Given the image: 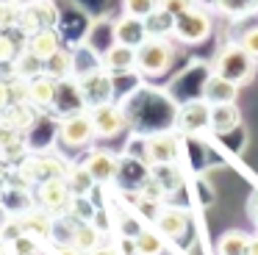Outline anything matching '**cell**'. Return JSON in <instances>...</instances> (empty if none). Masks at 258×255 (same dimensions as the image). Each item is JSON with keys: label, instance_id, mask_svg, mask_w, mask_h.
Returning a JSON list of instances; mask_svg holds the SVG:
<instances>
[{"label": "cell", "instance_id": "cell-40", "mask_svg": "<svg viewBox=\"0 0 258 255\" xmlns=\"http://www.w3.org/2000/svg\"><path fill=\"white\" fill-rule=\"evenodd\" d=\"M247 255H258V236L250 238V247H247Z\"/></svg>", "mask_w": 258, "mask_h": 255}, {"label": "cell", "instance_id": "cell-43", "mask_svg": "<svg viewBox=\"0 0 258 255\" xmlns=\"http://www.w3.org/2000/svg\"><path fill=\"white\" fill-rule=\"evenodd\" d=\"M3 188H6V177L0 175V194H3Z\"/></svg>", "mask_w": 258, "mask_h": 255}, {"label": "cell", "instance_id": "cell-4", "mask_svg": "<svg viewBox=\"0 0 258 255\" xmlns=\"http://www.w3.org/2000/svg\"><path fill=\"white\" fill-rule=\"evenodd\" d=\"M175 131L180 136H200V133L211 131V103L197 97L178 105V111H175Z\"/></svg>", "mask_w": 258, "mask_h": 255}, {"label": "cell", "instance_id": "cell-17", "mask_svg": "<svg viewBox=\"0 0 258 255\" xmlns=\"http://www.w3.org/2000/svg\"><path fill=\"white\" fill-rule=\"evenodd\" d=\"M156 227L164 238H180L186 233V227H189V211L178 208V205H167V208L158 211Z\"/></svg>", "mask_w": 258, "mask_h": 255}, {"label": "cell", "instance_id": "cell-31", "mask_svg": "<svg viewBox=\"0 0 258 255\" xmlns=\"http://www.w3.org/2000/svg\"><path fill=\"white\" fill-rule=\"evenodd\" d=\"M153 175L158 177V180L164 183V188H167L169 194L172 192H178L180 186H183V175H180V169L175 164H161V166H156V172Z\"/></svg>", "mask_w": 258, "mask_h": 255}, {"label": "cell", "instance_id": "cell-8", "mask_svg": "<svg viewBox=\"0 0 258 255\" xmlns=\"http://www.w3.org/2000/svg\"><path fill=\"white\" fill-rule=\"evenodd\" d=\"M178 136L169 131H158L142 142V155L150 166H161V164H175L178 161Z\"/></svg>", "mask_w": 258, "mask_h": 255}, {"label": "cell", "instance_id": "cell-27", "mask_svg": "<svg viewBox=\"0 0 258 255\" xmlns=\"http://www.w3.org/2000/svg\"><path fill=\"white\" fill-rule=\"evenodd\" d=\"M250 238L244 230H225L217 241V255H247Z\"/></svg>", "mask_w": 258, "mask_h": 255}, {"label": "cell", "instance_id": "cell-6", "mask_svg": "<svg viewBox=\"0 0 258 255\" xmlns=\"http://www.w3.org/2000/svg\"><path fill=\"white\" fill-rule=\"evenodd\" d=\"M92 139H97L95 133V122H92L89 108L86 111H75V114H67L58 119V142L70 150H78L92 144Z\"/></svg>", "mask_w": 258, "mask_h": 255}, {"label": "cell", "instance_id": "cell-41", "mask_svg": "<svg viewBox=\"0 0 258 255\" xmlns=\"http://www.w3.org/2000/svg\"><path fill=\"white\" fill-rule=\"evenodd\" d=\"M3 252H6V238L0 236V255H3Z\"/></svg>", "mask_w": 258, "mask_h": 255}, {"label": "cell", "instance_id": "cell-21", "mask_svg": "<svg viewBox=\"0 0 258 255\" xmlns=\"http://www.w3.org/2000/svg\"><path fill=\"white\" fill-rule=\"evenodd\" d=\"M241 122V111L236 103H219L211 105V131L214 133H230Z\"/></svg>", "mask_w": 258, "mask_h": 255}, {"label": "cell", "instance_id": "cell-11", "mask_svg": "<svg viewBox=\"0 0 258 255\" xmlns=\"http://www.w3.org/2000/svg\"><path fill=\"white\" fill-rule=\"evenodd\" d=\"M36 203H39V208H45L53 216L67 214L70 203H73V192H70L64 177L47 180V183H39V188H36Z\"/></svg>", "mask_w": 258, "mask_h": 255}, {"label": "cell", "instance_id": "cell-12", "mask_svg": "<svg viewBox=\"0 0 258 255\" xmlns=\"http://www.w3.org/2000/svg\"><path fill=\"white\" fill-rule=\"evenodd\" d=\"M86 108H89V105H86L84 92H81L78 75L58 81V86H56V97H53L50 111H56L58 116H67V114H75V111H86Z\"/></svg>", "mask_w": 258, "mask_h": 255}, {"label": "cell", "instance_id": "cell-14", "mask_svg": "<svg viewBox=\"0 0 258 255\" xmlns=\"http://www.w3.org/2000/svg\"><path fill=\"white\" fill-rule=\"evenodd\" d=\"M239 83L228 81L225 75H219V72H211V75L203 81V92L200 97L208 100L211 105H219V103H236V97H239Z\"/></svg>", "mask_w": 258, "mask_h": 255}, {"label": "cell", "instance_id": "cell-32", "mask_svg": "<svg viewBox=\"0 0 258 255\" xmlns=\"http://www.w3.org/2000/svg\"><path fill=\"white\" fill-rule=\"evenodd\" d=\"M147 28H150V36H167V33H172L175 28V17L169 14L167 9H158L156 14L150 17V20H145Z\"/></svg>", "mask_w": 258, "mask_h": 255}, {"label": "cell", "instance_id": "cell-13", "mask_svg": "<svg viewBox=\"0 0 258 255\" xmlns=\"http://www.w3.org/2000/svg\"><path fill=\"white\" fill-rule=\"evenodd\" d=\"M111 36H114V42H119V44H128V47H142V44L150 39V28H147V22L139 20V17L122 14L117 22H114Z\"/></svg>", "mask_w": 258, "mask_h": 255}, {"label": "cell", "instance_id": "cell-16", "mask_svg": "<svg viewBox=\"0 0 258 255\" xmlns=\"http://www.w3.org/2000/svg\"><path fill=\"white\" fill-rule=\"evenodd\" d=\"M103 67L111 75H125V72H136V47L111 42L103 53Z\"/></svg>", "mask_w": 258, "mask_h": 255}, {"label": "cell", "instance_id": "cell-28", "mask_svg": "<svg viewBox=\"0 0 258 255\" xmlns=\"http://www.w3.org/2000/svg\"><path fill=\"white\" fill-rule=\"evenodd\" d=\"M214 9L228 20H244L258 14V0H214Z\"/></svg>", "mask_w": 258, "mask_h": 255}, {"label": "cell", "instance_id": "cell-23", "mask_svg": "<svg viewBox=\"0 0 258 255\" xmlns=\"http://www.w3.org/2000/svg\"><path fill=\"white\" fill-rule=\"evenodd\" d=\"M56 86H58V81H56V78H50V75L34 78V81L28 83V100H31V103H34L39 111L50 108V105H53V97H56Z\"/></svg>", "mask_w": 258, "mask_h": 255}, {"label": "cell", "instance_id": "cell-35", "mask_svg": "<svg viewBox=\"0 0 258 255\" xmlns=\"http://www.w3.org/2000/svg\"><path fill=\"white\" fill-rule=\"evenodd\" d=\"M239 44H241V47H244L250 55H255V58H258V25H250V28H247V31L239 36Z\"/></svg>", "mask_w": 258, "mask_h": 255}, {"label": "cell", "instance_id": "cell-20", "mask_svg": "<svg viewBox=\"0 0 258 255\" xmlns=\"http://www.w3.org/2000/svg\"><path fill=\"white\" fill-rule=\"evenodd\" d=\"M61 47V39H58V31L56 28H45V31H36L31 36H25V50H31L34 55L39 58H50L56 50Z\"/></svg>", "mask_w": 258, "mask_h": 255}, {"label": "cell", "instance_id": "cell-37", "mask_svg": "<svg viewBox=\"0 0 258 255\" xmlns=\"http://www.w3.org/2000/svg\"><path fill=\"white\" fill-rule=\"evenodd\" d=\"M12 105V86H9V81H0V114Z\"/></svg>", "mask_w": 258, "mask_h": 255}, {"label": "cell", "instance_id": "cell-9", "mask_svg": "<svg viewBox=\"0 0 258 255\" xmlns=\"http://www.w3.org/2000/svg\"><path fill=\"white\" fill-rule=\"evenodd\" d=\"M58 22V11L50 0H39V3L28 6V9H20V20H17V31H23V36H31L36 31H45V28H56Z\"/></svg>", "mask_w": 258, "mask_h": 255}, {"label": "cell", "instance_id": "cell-2", "mask_svg": "<svg viewBox=\"0 0 258 255\" xmlns=\"http://www.w3.org/2000/svg\"><path fill=\"white\" fill-rule=\"evenodd\" d=\"M175 64V47L164 36H150L142 47H136V72L145 78H158Z\"/></svg>", "mask_w": 258, "mask_h": 255}, {"label": "cell", "instance_id": "cell-44", "mask_svg": "<svg viewBox=\"0 0 258 255\" xmlns=\"http://www.w3.org/2000/svg\"><path fill=\"white\" fill-rule=\"evenodd\" d=\"M255 222H258V216H255Z\"/></svg>", "mask_w": 258, "mask_h": 255}, {"label": "cell", "instance_id": "cell-19", "mask_svg": "<svg viewBox=\"0 0 258 255\" xmlns=\"http://www.w3.org/2000/svg\"><path fill=\"white\" fill-rule=\"evenodd\" d=\"M100 238L103 233L97 230L92 222H73L70 219V244H73L78 252H92V249L100 247Z\"/></svg>", "mask_w": 258, "mask_h": 255}, {"label": "cell", "instance_id": "cell-1", "mask_svg": "<svg viewBox=\"0 0 258 255\" xmlns=\"http://www.w3.org/2000/svg\"><path fill=\"white\" fill-rule=\"evenodd\" d=\"M255 70H258V58L247 53L239 42L222 44L219 53L214 55V72L225 75L228 81L239 83V86L250 83L252 78H255Z\"/></svg>", "mask_w": 258, "mask_h": 255}, {"label": "cell", "instance_id": "cell-7", "mask_svg": "<svg viewBox=\"0 0 258 255\" xmlns=\"http://www.w3.org/2000/svg\"><path fill=\"white\" fill-rule=\"evenodd\" d=\"M81 92L89 108L103 103H114V78L106 67H95V70H86L84 75H78Z\"/></svg>", "mask_w": 258, "mask_h": 255}, {"label": "cell", "instance_id": "cell-30", "mask_svg": "<svg viewBox=\"0 0 258 255\" xmlns=\"http://www.w3.org/2000/svg\"><path fill=\"white\" fill-rule=\"evenodd\" d=\"M158 9H161V0H122V14L139 17V20H150Z\"/></svg>", "mask_w": 258, "mask_h": 255}, {"label": "cell", "instance_id": "cell-22", "mask_svg": "<svg viewBox=\"0 0 258 255\" xmlns=\"http://www.w3.org/2000/svg\"><path fill=\"white\" fill-rule=\"evenodd\" d=\"M36 105L31 100H23V103H12L3 114H0V122H6L12 128H20V131H28L31 125L36 122Z\"/></svg>", "mask_w": 258, "mask_h": 255}, {"label": "cell", "instance_id": "cell-36", "mask_svg": "<svg viewBox=\"0 0 258 255\" xmlns=\"http://www.w3.org/2000/svg\"><path fill=\"white\" fill-rule=\"evenodd\" d=\"M195 6H197V0H161V9H167L172 17L186 14V11L195 9Z\"/></svg>", "mask_w": 258, "mask_h": 255}, {"label": "cell", "instance_id": "cell-34", "mask_svg": "<svg viewBox=\"0 0 258 255\" xmlns=\"http://www.w3.org/2000/svg\"><path fill=\"white\" fill-rule=\"evenodd\" d=\"M17 20H20V9L9 0H0V31L6 28H17Z\"/></svg>", "mask_w": 258, "mask_h": 255}, {"label": "cell", "instance_id": "cell-10", "mask_svg": "<svg viewBox=\"0 0 258 255\" xmlns=\"http://www.w3.org/2000/svg\"><path fill=\"white\" fill-rule=\"evenodd\" d=\"M89 114H92V122H95L97 139H114L128 128V116L117 103L95 105V108H89Z\"/></svg>", "mask_w": 258, "mask_h": 255}, {"label": "cell", "instance_id": "cell-39", "mask_svg": "<svg viewBox=\"0 0 258 255\" xmlns=\"http://www.w3.org/2000/svg\"><path fill=\"white\" fill-rule=\"evenodd\" d=\"M9 3H14V6H17V9H28V6L39 3V0H9Z\"/></svg>", "mask_w": 258, "mask_h": 255}, {"label": "cell", "instance_id": "cell-18", "mask_svg": "<svg viewBox=\"0 0 258 255\" xmlns=\"http://www.w3.org/2000/svg\"><path fill=\"white\" fill-rule=\"evenodd\" d=\"M119 161L122 158H117V155L108 153V150H95L84 164L89 166V172L95 175L97 183H111L114 177H119Z\"/></svg>", "mask_w": 258, "mask_h": 255}, {"label": "cell", "instance_id": "cell-33", "mask_svg": "<svg viewBox=\"0 0 258 255\" xmlns=\"http://www.w3.org/2000/svg\"><path fill=\"white\" fill-rule=\"evenodd\" d=\"M23 47L25 44H20L12 33L0 31V64H14V58L23 53Z\"/></svg>", "mask_w": 258, "mask_h": 255}, {"label": "cell", "instance_id": "cell-25", "mask_svg": "<svg viewBox=\"0 0 258 255\" xmlns=\"http://www.w3.org/2000/svg\"><path fill=\"white\" fill-rule=\"evenodd\" d=\"M14 70V78H23V81H34V78L45 75V58H39V55H34L31 50L23 47V53L14 58L12 64Z\"/></svg>", "mask_w": 258, "mask_h": 255}, {"label": "cell", "instance_id": "cell-15", "mask_svg": "<svg viewBox=\"0 0 258 255\" xmlns=\"http://www.w3.org/2000/svg\"><path fill=\"white\" fill-rule=\"evenodd\" d=\"M20 230L23 236H31L34 241H45V238L53 236V214H47L45 208H31L25 214L17 216Z\"/></svg>", "mask_w": 258, "mask_h": 255}, {"label": "cell", "instance_id": "cell-26", "mask_svg": "<svg viewBox=\"0 0 258 255\" xmlns=\"http://www.w3.org/2000/svg\"><path fill=\"white\" fill-rule=\"evenodd\" d=\"M73 70H75V55L70 50L58 47L50 58L45 61V75L56 78V81H64V78H73Z\"/></svg>", "mask_w": 258, "mask_h": 255}, {"label": "cell", "instance_id": "cell-24", "mask_svg": "<svg viewBox=\"0 0 258 255\" xmlns=\"http://www.w3.org/2000/svg\"><path fill=\"white\" fill-rule=\"evenodd\" d=\"M64 180H67L73 197H86V194H89L92 188L97 186L95 175L89 172V166H86V164H73V166H67V175H64Z\"/></svg>", "mask_w": 258, "mask_h": 255}, {"label": "cell", "instance_id": "cell-5", "mask_svg": "<svg viewBox=\"0 0 258 255\" xmlns=\"http://www.w3.org/2000/svg\"><path fill=\"white\" fill-rule=\"evenodd\" d=\"M17 175H20V183H23V186H39V183L64 177L67 175V166L58 158H53V155H25L20 169H17Z\"/></svg>", "mask_w": 258, "mask_h": 255}, {"label": "cell", "instance_id": "cell-3", "mask_svg": "<svg viewBox=\"0 0 258 255\" xmlns=\"http://www.w3.org/2000/svg\"><path fill=\"white\" fill-rule=\"evenodd\" d=\"M214 31V20L206 9L195 6L189 9L186 14L175 17V28H172V36L178 39L180 44H203Z\"/></svg>", "mask_w": 258, "mask_h": 255}, {"label": "cell", "instance_id": "cell-42", "mask_svg": "<svg viewBox=\"0 0 258 255\" xmlns=\"http://www.w3.org/2000/svg\"><path fill=\"white\" fill-rule=\"evenodd\" d=\"M3 225H6V216H3V208H0V230H3Z\"/></svg>", "mask_w": 258, "mask_h": 255}, {"label": "cell", "instance_id": "cell-29", "mask_svg": "<svg viewBox=\"0 0 258 255\" xmlns=\"http://www.w3.org/2000/svg\"><path fill=\"white\" fill-rule=\"evenodd\" d=\"M134 252L136 255H161L164 252V236L153 230H142L134 236Z\"/></svg>", "mask_w": 258, "mask_h": 255}, {"label": "cell", "instance_id": "cell-38", "mask_svg": "<svg viewBox=\"0 0 258 255\" xmlns=\"http://www.w3.org/2000/svg\"><path fill=\"white\" fill-rule=\"evenodd\" d=\"M86 255H119L114 247H97V249H92V252H86Z\"/></svg>", "mask_w": 258, "mask_h": 255}]
</instances>
